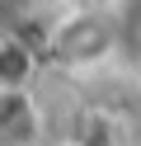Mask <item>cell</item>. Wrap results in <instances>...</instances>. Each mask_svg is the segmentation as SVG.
Returning <instances> with one entry per match:
<instances>
[{
    "label": "cell",
    "instance_id": "cell-1",
    "mask_svg": "<svg viewBox=\"0 0 141 146\" xmlns=\"http://www.w3.org/2000/svg\"><path fill=\"white\" fill-rule=\"evenodd\" d=\"M118 42H122V33H118V19L113 14L80 10V14H71L52 33V61H61L71 71H94V66H103V61L118 57Z\"/></svg>",
    "mask_w": 141,
    "mask_h": 146
},
{
    "label": "cell",
    "instance_id": "cell-2",
    "mask_svg": "<svg viewBox=\"0 0 141 146\" xmlns=\"http://www.w3.org/2000/svg\"><path fill=\"white\" fill-rule=\"evenodd\" d=\"M42 141V108L33 90L0 94V146H38Z\"/></svg>",
    "mask_w": 141,
    "mask_h": 146
},
{
    "label": "cell",
    "instance_id": "cell-3",
    "mask_svg": "<svg viewBox=\"0 0 141 146\" xmlns=\"http://www.w3.org/2000/svg\"><path fill=\"white\" fill-rule=\"evenodd\" d=\"M38 71H42V57H38V47H28L19 29H5V38H0V94L33 90Z\"/></svg>",
    "mask_w": 141,
    "mask_h": 146
},
{
    "label": "cell",
    "instance_id": "cell-4",
    "mask_svg": "<svg viewBox=\"0 0 141 146\" xmlns=\"http://www.w3.org/2000/svg\"><path fill=\"white\" fill-rule=\"evenodd\" d=\"M71 146H132V127L113 108H85L71 123Z\"/></svg>",
    "mask_w": 141,
    "mask_h": 146
}]
</instances>
